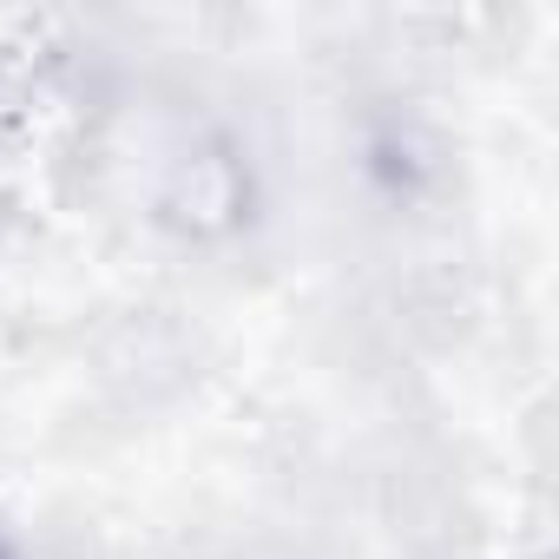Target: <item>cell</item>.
<instances>
[{"instance_id":"obj_1","label":"cell","mask_w":559,"mask_h":559,"mask_svg":"<svg viewBox=\"0 0 559 559\" xmlns=\"http://www.w3.org/2000/svg\"><path fill=\"white\" fill-rule=\"evenodd\" d=\"M257 211V171H250V152L224 132H204L191 139L171 165H165V185H158V217L185 237H230L243 230Z\"/></svg>"},{"instance_id":"obj_2","label":"cell","mask_w":559,"mask_h":559,"mask_svg":"<svg viewBox=\"0 0 559 559\" xmlns=\"http://www.w3.org/2000/svg\"><path fill=\"white\" fill-rule=\"evenodd\" d=\"M0 559H27V546H21L14 533H0Z\"/></svg>"}]
</instances>
